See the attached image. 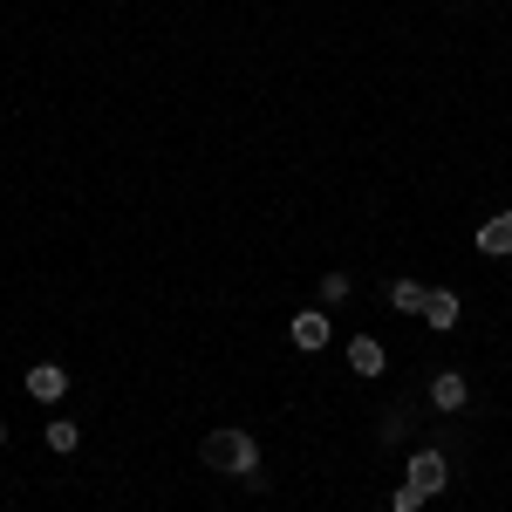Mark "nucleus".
<instances>
[{
  "label": "nucleus",
  "mask_w": 512,
  "mask_h": 512,
  "mask_svg": "<svg viewBox=\"0 0 512 512\" xmlns=\"http://www.w3.org/2000/svg\"><path fill=\"white\" fill-rule=\"evenodd\" d=\"M0 437H7V424H0Z\"/></svg>",
  "instance_id": "13"
},
{
  "label": "nucleus",
  "mask_w": 512,
  "mask_h": 512,
  "mask_svg": "<svg viewBox=\"0 0 512 512\" xmlns=\"http://www.w3.org/2000/svg\"><path fill=\"white\" fill-rule=\"evenodd\" d=\"M328 342H335V321L321 315V308H308V315H294V349H301V355H321Z\"/></svg>",
  "instance_id": "3"
},
{
  "label": "nucleus",
  "mask_w": 512,
  "mask_h": 512,
  "mask_svg": "<svg viewBox=\"0 0 512 512\" xmlns=\"http://www.w3.org/2000/svg\"><path fill=\"white\" fill-rule=\"evenodd\" d=\"M424 321H431L437 335H451V328H458V294H451V287H431V301H424Z\"/></svg>",
  "instance_id": "8"
},
{
  "label": "nucleus",
  "mask_w": 512,
  "mask_h": 512,
  "mask_svg": "<svg viewBox=\"0 0 512 512\" xmlns=\"http://www.w3.org/2000/svg\"><path fill=\"white\" fill-rule=\"evenodd\" d=\"M431 403L444 410V417H458V410L472 403V383H465L458 369H437V376H431Z\"/></svg>",
  "instance_id": "4"
},
{
  "label": "nucleus",
  "mask_w": 512,
  "mask_h": 512,
  "mask_svg": "<svg viewBox=\"0 0 512 512\" xmlns=\"http://www.w3.org/2000/svg\"><path fill=\"white\" fill-rule=\"evenodd\" d=\"M198 458H205L212 472H226V478H253L260 472V444H253V431H239V424L212 431L205 444H198Z\"/></svg>",
  "instance_id": "1"
},
{
  "label": "nucleus",
  "mask_w": 512,
  "mask_h": 512,
  "mask_svg": "<svg viewBox=\"0 0 512 512\" xmlns=\"http://www.w3.org/2000/svg\"><path fill=\"white\" fill-rule=\"evenodd\" d=\"M321 301H349V274H321Z\"/></svg>",
  "instance_id": "11"
},
{
  "label": "nucleus",
  "mask_w": 512,
  "mask_h": 512,
  "mask_svg": "<svg viewBox=\"0 0 512 512\" xmlns=\"http://www.w3.org/2000/svg\"><path fill=\"white\" fill-rule=\"evenodd\" d=\"M76 444H82V431L69 424V417H55V424H48V451H62V458H69Z\"/></svg>",
  "instance_id": "10"
},
{
  "label": "nucleus",
  "mask_w": 512,
  "mask_h": 512,
  "mask_svg": "<svg viewBox=\"0 0 512 512\" xmlns=\"http://www.w3.org/2000/svg\"><path fill=\"white\" fill-rule=\"evenodd\" d=\"M424 301H431V287H424V280H396V287H390V308H396V315H424Z\"/></svg>",
  "instance_id": "9"
},
{
  "label": "nucleus",
  "mask_w": 512,
  "mask_h": 512,
  "mask_svg": "<svg viewBox=\"0 0 512 512\" xmlns=\"http://www.w3.org/2000/svg\"><path fill=\"white\" fill-rule=\"evenodd\" d=\"M383 362H390V355H383L376 335H355V342H349V369H355V376H383Z\"/></svg>",
  "instance_id": "7"
},
{
  "label": "nucleus",
  "mask_w": 512,
  "mask_h": 512,
  "mask_svg": "<svg viewBox=\"0 0 512 512\" xmlns=\"http://www.w3.org/2000/svg\"><path fill=\"white\" fill-rule=\"evenodd\" d=\"M417 506H424V492H417V485H403V492L390 499V512H417Z\"/></svg>",
  "instance_id": "12"
},
{
  "label": "nucleus",
  "mask_w": 512,
  "mask_h": 512,
  "mask_svg": "<svg viewBox=\"0 0 512 512\" xmlns=\"http://www.w3.org/2000/svg\"><path fill=\"white\" fill-rule=\"evenodd\" d=\"M403 485H417L424 499H431V492H444V485H451V465H444V451H431V444H424V451L410 458V478H403Z\"/></svg>",
  "instance_id": "2"
},
{
  "label": "nucleus",
  "mask_w": 512,
  "mask_h": 512,
  "mask_svg": "<svg viewBox=\"0 0 512 512\" xmlns=\"http://www.w3.org/2000/svg\"><path fill=\"white\" fill-rule=\"evenodd\" d=\"M478 253H492V260H512V212H492V219L478 226Z\"/></svg>",
  "instance_id": "6"
},
{
  "label": "nucleus",
  "mask_w": 512,
  "mask_h": 512,
  "mask_svg": "<svg viewBox=\"0 0 512 512\" xmlns=\"http://www.w3.org/2000/svg\"><path fill=\"white\" fill-rule=\"evenodd\" d=\"M62 390H69V369H62V362H35V369H28V396H35V403H62Z\"/></svg>",
  "instance_id": "5"
}]
</instances>
